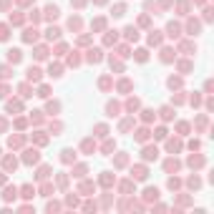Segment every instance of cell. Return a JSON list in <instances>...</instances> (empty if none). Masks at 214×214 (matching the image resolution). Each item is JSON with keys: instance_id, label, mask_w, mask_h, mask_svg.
Segmentation results:
<instances>
[{"instance_id": "4fadbf2b", "label": "cell", "mask_w": 214, "mask_h": 214, "mask_svg": "<svg viewBox=\"0 0 214 214\" xmlns=\"http://www.w3.org/2000/svg\"><path fill=\"white\" fill-rule=\"evenodd\" d=\"M164 166H166V171H177V169H179V161H177V159H169Z\"/></svg>"}, {"instance_id": "3957f363", "label": "cell", "mask_w": 214, "mask_h": 214, "mask_svg": "<svg viewBox=\"0 0 214 214\" xmlns=\"http://www.w3.org/2000/svg\"><path fill=\"white\" fill-rule=\"evenodd\" d=\"M61 154H63V156H61V159H63V161H66V164H71V161H73V159H76V151H73V149H63V151H61Z\"/></svg>"}, {"instance_id": "7bdbcfd3", "label": "cell", "mask_w": 214, "mask_h": 214, "mask_svg": "<svg viewBox=\"0 0 214 214\" xmlns=\"http://www.w3.org/2000/svg\"><path fill=\"white\" fill-rule=\"evenodd\" d=\"M3 181H5V177H3V174H0V184H3Z\"/></svg>"}, {"instance_id": "30bf717a", "label": "cell", "mask_w": 214, "mask_h": 214, "mask_svg": "<svg viewBox=\"0 0 214 214\" xmlns=\"http://www.w3.org/2000/svg\"><path fill=\"white\" fill-rule=\"evenodd\" d=\"M124 33H126V38H129V41H136V38H139V30H136L133 25H129Z\"/></svg>"}, {"instance_id": "7c38bea8", "label": "cell", "mask_w": 214, "mask_h": 214, "mask_svg": "<svg viewBox=\"0 0 214 214\" xmlns=\"http://www.w3.org/2000/svg\"><path fill=\"white\" fill-rule=\"evenodd\" d=\"M202 164H204V159H202V156H191V159H189V166H191V169H199Z\"/></svg>"}, {"instance_id": "cb8c5ba5", "label": "cell", "mask_w": 214, "mask_h": 214, "mask_svg": "<svg viewBox=\"0 0 214 214\" xmlns=\"http://www.w3.org/2000/svg\"><path fill=\"white\" fill-rule=\"evenodd\" d=\"M161 119H166V121L171 119V108H169V106H164V108H161Z\"/></svg>"}, {"instance_id": "ba28073f", "label": "cell", "mask_w": 214, "mask_h": 214, "mask_svg": "<svg viewBox=\"0 0 214 214\" xmlns=\"http://www.w3.org/2000/svg\"><path fill=\"white\" fill-rule=\"evenodd\" d=\"M46 18H48V20H55V18H58V8L55 5H48L46 8Z\"/></svg>"}, {"instance_id": "7402d4cb", "label": "cell", "mask_w": 214, "mask_h": 214, "mask_svg": "<svg viewBox=\"0 0 214 214\" xmlns=\"http://www.w3.org/2000/svg\"><path fill=\"white\" fill-rule=\"evenodd\" d=\"M20 191H23V197H25V199H30V197H33V186H28V184H25Z\"/></svg>"}, {"instance_id": "52a82bcc", "label": "cell", "mask_w": 214, "mask_h": 214, "mask_svg": "<svg viewBox=\"0 0 214 214\" xmlns=\"http://www.w3.org/2000/svg\"><path fill=\"white\" fill-rule=\"evenodd\" d=\"M23 41H25V43L38 41V30H25V33H23Z\"/></svg>"}, {"instance_id": "8992f818", "label": "cell", "mask_w": 214, "mask_h": 214, "mask_svg": "<svg viewBox=\"0 0 214 214\" xmlns=\"http://www.w3.org/2000/svg\"><path fill=\"white\" fill-rule=\"evenodd\" d=\"M199 28H202V25H199V20H189V25H186L189 35H197V33H199Z\"/></svg>"}, {"instance_id": "836d02e7", "label": "cell", "mask_w": 214, "mask_h": 214, "mask_svg": "<svg viewBox=\"0 0 214 214\" xmlns=\"http://www.w3.org/2000/svg\"><path fill=\"white\" fill-rule=\"evenodd\" d=\"M161 53H164V55H161V61H171V50H169V48H164Z\"/></svg>"}, {"instance_id": "e575fe53", "label": "cell", "mask_w": 214, "mask_h": 214, "mask_svg": "<svg viewBox=\"0 0 214 214\" xmlns=\"http://www.w3.org/2000/svg\"><path fill=\"white\" fill-rule=\"evenodd\" d=\"M106 131H108L106 126H96V136H106Z\"/></svg>"}, {"instance_id": "d6a6232c", "label": "cell", "mask_w": 214, "mask_h": 214, "mask_svg": "<svg viewBox=\"0 0 214 214\" xmlns=\"http://www.w3.org/2000/svg\"><path fill=\"white\" fill-rule=\"evenodd\" d=\"M48 171H50V169H48V166H43L41 171H38V179H46V177H48Z\"/></svg>"}, {"instance_id": "60d3db41", "label": "cell", "mask_w": 214, "mask_h": 214, "mask_svg": "<svg viewBox=\"0 0 214 214\" xmlns=\"http://www.w3.org/2000/svg\"><path fill=\"white\" fill-rule=\"evenodd\" d=\"M48 93H50V91H48V86H41V93H38V96H43V98H46Z\"/></svg>"}, {"instance_id": "ab89813d", "label": "cell", "mask_w": 214, "mask_h": 214, "mask_svg": "<svg viewBox=\"0 0 214 214\" xmlns=\"http://www.w3.org/2000/svg\"><path fill=\"white\" fill-rule=\"evenodd\" d=\"M111 43H116V33L113 35H106V46H111Z\"/></svg>"}, {"instance_id": "83f0119b", "label": "cell", "mask_w": 214, "mask_h": 214, "mask_svg": "<svg viewBox=\"0 0 214 214\" xmlns=\"http://www.w3.org/2000/svg\"><path fill=\"white\" fill-rule=\"evenodd\" d=\"M136 61L144 63V61H146V50H136Z\"/></svg>"}, {"instance_id": "f546056e", "label": "cell", "mask_w": 214, "mask_h": 214, "mask_svg": "<svg viewBox=\"0 0 214 214\" xmlns=\"http://www.w3.org/2000/svg\"><path fill=\"white\" fill-rule=\"evenodd\" d=\"M81 149H83V151H91V149H93V141H91V139H86V141H83V146H81Z\"/></svg>"}, {"instance_id": "d6986e66", "label": "cell", "mask_w": 214, "mask_h": 214, "mask_svg": "<svg viewBox=\"0 0 214 214\" xmlns=\"http://www.w3.org/2000/svg\"><path fill=\"white\" fill-rule=\"evenodd\" d=\"M166 146H169V151H179V149H181V141H174V139H171Z\"/></svg>"}, {"instance_id": "f35d334b", "label": "cell", "mask_w": 214, "mask_h": 214, "mask_svg": "<svg viewBox=\"0 0 214 214\" xmlns=\"http://www.w3.org/2000/svg\"><path fill=\"white\" fill-rule=\"evenodd\" d=\"M20 93H23V96H30V86H28V83H25V86H20Z\"/></svg>"}, {"instance_id": "4316f807", "label": "cell", "mask_w": 214, "mask_h": 214, "mask_svg": "<svg viewBox=\"0 0 214 214\" xmlns=\"http://www.w3.org/2000/svg\"><path fill=\"white\" fill-rule=\"evenodd\" d=\"M18 108H20V101H10L8 103V111H18Z\"/></svg>"}, {"instance_id": "1f68e13d", "label": "cell", "mask_w": 214, "mask_h": 214, "mask_svg": "<svg viewBox=\"0 0 214 214\" xmlns=\"http://www.w3.org/2000/svg\"><path fill=\"white\" fill-rule=\"evenodd\" d=\"M68 25H71V28H81V20H78V18H71Z\"/></svg>"}, {"instance_id": "74e56055", "label": "cell", "mask_w": 214, "mask_h": 214, "mask_svg": "<svg viewBox=\"0 0 214 214\" xmlns=\"http://www.w3.org/2000/svg\"><path fill=\"white\" fill-rule=\"evenodd\" d=\"M0 76H3V78H8V76H10V68H8V66H3V68H0Z\"/></svg>"}, {"instance_id": "6da1fadb", "label": "cell", "mask_w": 214, "mask_h": 214, "mask_svg": "<svg viewBox=\"0 0 214 214\" xmlns=\"http://www.w3.org/2000/svg\"><path fill=\"white\" fill-rule=\"evenodd\" d=\"M156 156H159V151H156V146H146V149H144V159H146V161H151V159H156Z\"/></svg>"}, {"instance_id": "ffe728a7", "label": "cell", "mask_w": 214, "mask_h": 214, "mask_svg": "<svg viewBox=\"0 0 214 214\" xmlns=\"http://www.w3.org/2000/svg\"><path fill=\"white\" fill-rule=\"evenodd\" d=\"M124 13H126V5H116V8H113V15H116V18H121Z\"/></svg>"}, {"instance_id": "5b68a950", "label": "cell", "mask_w": 214, "mask_h": 214, "mask_svg": "<svg viewBox=\"0 0 214 214\" xmlns=\"http://www.w3.org/2000/svg\"><path fill=\"white\" fill-rule=\"evenodd\" d=\"M131 177H136V179H146V166H136V169H131Z\"/></svg>"}, {"instance_id": "4dcf8cb0", "label": "cell", "mask_w": 214, "mask_h": 214, "mask_svg": "<svg viewBox=\"0 0 214 214\" xmlns=\"http://www.w3.org/2000/svg\"><path fill=\"white\" fill-rule=\"evenodd\" d=\"M5 169H15V159H13V156L5 159Z\"/></svg>"}, {"instance_id": "5bb4252c", "label": "cell", "mask_w": 214, "mask_h": 214, "mask_svg": "<svg viewBox=\"0 0 214 214\" xmlns=\"http://www.w3.org/2000/svg\"><path fill=\"white\" fill-rule=\"evenodd\" d=\"M15 194H18V189H15V186H8V189H5V194H3V197H5L8 202H10V199H15Z\"/></svg>"}, {"instance_id": "8fae6325", "label": "cell", "mask_w": 214, "mask_h": 214, "mask_svg": "<svg viewBox=\"0 0 214 214\" xmlns=\"http://www.w3.org/2000/svg\"><path fill=\"white\" fill-rule=\"evenodd\" d=\"M166 30H169V35H171V38H179V30H181V28H179L177 23H169V28H166Z\"/></svg>"}, {"instance_id": "9c48e42d", "label": "cell", "mask_w": 214, "mask_h": 214, "mask_svg": "<svg viewBox=\"0 0 214 214\" xmlns=\"http://www.w3.org/2000/svg\"><path fill=\"white\" fill-rule=\"evenodd\" d=\"M28 81H41V68H28Z\"/></svg>"}, {"instance_id": "484cf974", "label": "cell", "mask_w": 214, "mask_h": 214, "mask_svg": "<svg viewBox=\"0 0 214 214\" xmlns=\"http://www.w3.org/2000/svg\"><path fill=\"white\" fill-rule=\"evenodd\" d=\"M169 86H171V88H179V86H181V78H169Z\"/></svg>"}, {"instance_id": "e0dca14e", "label": "cell", "mask_w": 214, "mask_h": 214, "mask_svg": "<svg viewBox=\"0 0 214 214\" xmlns=\"http://www.w3.org/2000/svg\"><path fill=\"white\" fill-rule=\"evenodd\" d=\"M25 161H28V164H35V161H38V151H28V154H25Z\"/></svg>"}, {"instance_id": "d4e9b609", "label": "cell", "mask_w": 214, "mask_h": 214, "mask_svg": "<svg viewBox=\"0 0 214 214\" xmlns=\"http://www.w3.org/2000/svg\"><path fill=\"white\" fill-rule=\"evenodd\" d=\"M61 71H63L61 66H50V76H55V78H58V76H61Z\"/></svg>"}, {"instance_id": "b9f144b4", "label": "cell", "mask_w": 214, "mask_h": 214, "mask_svg": "<svg viewBox=\"0 0 214 214\" xmlns=\"http://www.w3.org/2000/svg\"><path fill=\"white\" fill-rule=\"evenodd\" d=\"M58 108H61V106H58V103H48V111H50V113H55Z\"/></svg>"}, {"instance_id": "2e32d148", "label": "cell", "mask_w": 214, "mask_h": 214, "mask_svg": "<svg viewBox=\"0 0 214 214\" xmlns=\"http://www.w3.org/2000/svg\"><path fill=\"white\" fill-rule=\"evenodd\" d=\"M136 139H139V141H146V139H149V129H139V131H136Z\"/></svg>"}, {"instance_id": "f1b7e54d", "label": "cell", "mask_w": 214, "mask_h": 214, "mask_svg": "<svg viewBox=\"0 0 214 214\" xmlns=\"http://www.w3.org/2000/svg\"><path fill=\"white\" fill-rule=\"evenodd\" d=\"M8 38V25H0V41H5Z\"/></svg>"}, {"instance_id": "44dd1931", "label": "cell", "mask_w": 214, "mask_h": 214, "mask_svg": "<svg viewBox=\"0 0 214 214\" xmlns=\"http://www.w3.org/2000/svg\"><path fill=\"white\" fill-rule=\"evenodd\" d=\"M58 35H61L58 28H48V41H53V38H58Z\"/></svg>"}, {"instance_id": "ac0fdd59", "label": "cell", "mask_w": 214, "mask_h": 214, "mask_svg": "<svg viewBox=\"0 0 214 214\" xmlns=\"http://www.w3.org/2000/svg\"><path fill=\"white\" fill-rule=\"evenodd\" d=\"M46 55H48V48H43V46H41V48H35V58H41V61H43Z\"/></svg>"}, {"instance_id": "7a4b0ae2", "label": "cell", "mask_w": 214, "mask_h": 214, "mask_svg": "<svg viewBox=\"0 0 214 214\" xmlns=\"http://www.w3.org/2000/svg\"><path fill=\"white\" fill-rule=\"evenodd\" d=\"M20 58H23V53L18 50V48H13V50H8V61H10V63H20Z\"/></svg>"}, {"instance_id": "603a6c76", "label": "cell", "mask_w": 214, "mask_h": 214, "mask_svg": "<svg viewBox=\"0 0 214 214\" xmlns=\"http://www.w3.org/2000/svg\"><path fill=\"white\" fill-rule=\"evenodd\" d=\"M106 111H108V116H119V113H116V111H119V106H116V103H108Z\"/></svg>"}, {"instance_id": "8d00e7d4", "label": "cell", "mask_w": 214, "mask_h": 214, "mask_svg": "<svg viewBox=\"0 0 214 214\" xmlns=\"http://www.w3.org/2000/svg\"><path fill=\"white\" fill-rule=\"evenodd\" d=\"M83 174H86V166H83V164L76 166V177H83Z\"/></svg>"}, {"instance_id": "d590c367", "label": "cell", "mask_w": 214, "mask_h": 214, "mask_svg": "<svg viewBox=\"0 0 214 214\" xmlns=\"http://www.w3.org/2000/svg\"><path fill=\"white\" fill-rule=\"evenodd\" d=\"M101 184H106V186L111 184V174H108V171H106V174H103V177H101Z\"/></svg>"}, {"instance_id": "277c9868", "label": "cell", "mask_w": 214, "mask_h": 214, "mask_svg": "<svg viewBox=\"0 0 214 214\" xmlns=\"http://www.w3.org/2000/svg\"><path fill=\"white\" fill-rule=\"evenodd\" d=\"M88 61L98 63V61H101V48H91V50H88Z\"/></svg>"}, {"instance_id": "9a60e30c", "label": "cell", "mask_w": 214, "mask_h": 214, "mask_svg": "<svg viewBox=\"0 0 214 214\" xmlns=\"http://www.w3.org/2000/svg\"><path fill=\"white\" fill-rule=\"evenodd\" d=\"M149 43H151V46H159V43H161V35H159L156 30H154V33L149 35Z\"/></svg>"}]
</instances>
